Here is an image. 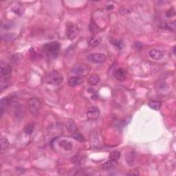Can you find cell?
Masks as SVG:
<instances>
[{
	"mask_svg": "<svg viewBox=\"0 0 176 176\" xmlns=\"http://www.w3.org/2000/svg\"><path fill=\"white\" fill-rule=\"evenodd\" d=\"M173 8L170 9L169 11H167V13H166V15L167 16V17H171V16H172V15H174L172 14V12H173V13H175V11H174V10H173V11H172V10H173Z\"/></svg>",
	"mask_w": 176,
	"mask_h": 176,
	"instance_id": "27",
	"label": "cell"
},
{
	"mask_svg": "<svg viewBox=\"0 0 176 176\" xmlns=\"http://www.w3.org/2000/svg\"><path fill=\"white\" fill-rule=\"evenodd\" d=\"M13 12H15V13H17V14H19V12H20V13L21 14L23 13V11H22V10L21 8H17L16 9H13Z\"/></svg>",
	"mask_w": 176,
	"mask_h": 176,
	"instance_id": "28",
	"label": "cell"
},
{
	"mask_svg": "<svg viewBox=\"0 0 176 176\" xmlns=\"http://www.w3.org/2000/svg\"><path fill=\"white\" fill-rule=\"evenodd\" d=\"M59 146L66 151L72 150L73 148L72 143L67 140H61L59 142Z\"/></svg>",
	"mask_w": 176,
	"mask_h": 176,
	"instance_id": "15",
	"label": "cell"
},
{
	"mask_svg": "<svg viewBox=\"0 0 176 176\" xmlns=\"http://www.w3.org/2000/svg\"><path fill=\"white\" fill-rule=\"evenodd\" d=\"M67 37L70 40H74L77 38L79 34V28L74 24H70L67 27Z\"/></svg>",
	"mask_w": 176,
	"mask_h": 176,
	"instance_id": "9",
	"label": "cell"
},
{
	"mask_svg": "<svg viewBox=\"0 0 176 176\" xmlns=\"http://www.w3.org/2000/svg\"><path fill=\"white\" fill-rule=\"evenodd\" d=\"M28 107L30 113L32 115H37L41 110V103L40 100L37 98H31L28 101Z\"/></svg>",
	"mask_w": 176,
	"mask_h": 176,
	"instance_id": "3",
	"label": "cell"
},
{
	"mask_svg": "<svg viewBox=\"0 0 176 176\" xmlns=\"http://www.w3.org/2000/svg\"><path fill=\"white\" fill-rule=\"evenodd\" d=\"M9 146V142L7 138H2L0 140V148H1V152H4L6 150Z\"/></svg>",
	"mask_w": 176,
	"mask_h": 176,
	"instance_id": "21",
	"label": "cell"
},
{
	"mask_svg": "<svg viewBox=\"0 0 176 176\" xmlns=\"http://www.w3.org/2000/svg\"><path fill=\"white\" fill-rule=\"evenodd\" d=\"M149 107L153 110H155V111H158L159 110L161 106H162V103L160 101H158V100H152L149 103Z\"/></svg>",
	"mask_w": 176,
	"mask_h": 176,
	"instance_id": "18",
	"label": "cell"
},
{
	"mask_svg": "<svg viewBox=\"0 0 176 176\" xmlns=\"http://www.w3.org/2000/svg\"><path fill=\"white\" fill-rule=\"evenodd\" d=\"M61 49L60 44L57 41H52L44 44V50L47 55L52 58H56Z\"/></svg>",
	"mask_w": 176,
	"mask_h": 176,
	"instance_id": "1",
	"label": "cell"
},
{
	"mask_svg": "<svg viewBox=\"0 0 176 176\" xmlns=\"http://www.w3.org/2000/svg\"><path fill=\"white\" fill-rule=\"evenodd\" d=\"M12 73L11 66L4 61H1L0 63V74L2 79L9 80Z\"/></svg>",
	"mask_w": 176,
	"mask_h": 176,
	"instance_id": "4",
	"label": "cell"
},
{
	"mask_svg": "<svg viewBox=\"0 0 176 176\" xmlns=\"http://www.w3.org/2000/svg\"><path fill=\"white\" fill-rule=\"evenodd\" d=\"M127 175H139V173H138V171H136V172L133 171V172H130V173H127Z\"/></svg>",
	"mask_w": 176,
	"mask_h": 176,
	"instance_id": "29",
	"label": "cell"
},
{
	"mask_svg": "<svg viewBox=\"0 0 176 176\" xmlns=\"http://www.w3.org/2000/svg\"><path fill=\"white\" fill-rule=\"evenodd\" d=\"M100 81V78L97 74H92L88 79V82L92 85H96Z\"/></svg>",
	"mask_w": 176,
	"mask_h": 176,
	"instance_id": "19",
	"label": "cell"
},
{
	"mask_svg": "<svg viewBox=\"0 0 176 176\" xmlns=\"http://www.w3.org/2000/svg\"><path fill=\"white\" fill-rule=\"evenodd\" d=\"M112 44L114 45L115 47H116L119 50H121L122 48L123 44L122 41H115L114 42H112Z\"/></svg>",
	"mask_w": 176,
	"mask_h": 176,
	"instance_id": "26",
	"label": "cell"
},
{
	"mask_svg": "<svg viewBox=\"0 0 176 176\" xmlns=\"http://www.w3.org/2000/svg\"><path fill=\"white\" fill-rule=\"evenodd\" d=\"M72 136L73 138H74L75 140H77L79 142H83L85 141V138L83 137V135L81 134H80V133L78 132V131H77L76 132H74V134H72Z\"/></svg>",
	"mask_w": 176,
	"mask_h": 176,
	"instance_id": "23",
	"label": "cell"
},
{
	"mask_svg": "<svg viewBox=\"0 0 176 176\" xmlns=\"http://www.w3.org/2000/svg\"><path fill=\"white\" fill-rule=\"evenodd\" d=\"M87 60L93 64H103L106 60V57L104 54L96 52V53H92L88 55Z\"/></svg>",
	"mask_w": 176,
	"mask_h": 176,
	"instance_id": "6",
	"label": "cell"
},
{
	"mask_svg": "<svg viewBox=\"0 0 176 176\" xmlns=\"http://www.w3.org/2000/svg\"><path fill=\"white\" fill-rule=\"evenodd\" d=\"M8 80L2 79L1 78V80H0V90H1V92H3L4 90H6L8 87Z\"/></svg>",
	"mask_w": 176,
	"mask_h": 176,
	"instance_id": "24",
	"label": "cell"
},
{
	"mask_svg": "<svg viewBox=\"0 0 176 176\" xmlns=\"http://www.w3.org/2000/svg\"><path fill=\"white\" fill-rule=\"evenodd\" d=\"M117 165H118L117 161L110 160L109 161H107V162L104 163V164L102 165V168L103 170H107V171L111 170L116 167Z\"/></svg>",
	"mask_w": 176,
	"mask_h": 176,
	"instance_id": "14",
	"label": "cell"
},
{
	"mask_svg": "<svg viewBox=\"0 0 176 176\" xmlns=\"http://www.w3.org/2000/svg\"><path fill=\"white\" fill-rule=\"evenodd\" d=\"M66 127L68 132L72 133V134H74V132H76L78 130L77 125L75 124V122L72 120H67L66 122Z\"/></svg>",
	"mask_w": 176,
	"mask_h": 176,
	"instance_id": "16",
	"label": "cell"
},
{
	"mask_svg": "<svg viewBox=\"0 0 176 176\" xmlns=\"http://www.w3.org/2000/svg\"><path fill=\"white\" fill-rule=\"evenodd\" d=\"M100 116V110L99 108L95 106L90 107L87 109V117L90 120H95L98 119Z\"/></svg>",
	"mask_w": 176,
	"mask_h": 176,
	"instance_id": "8",
	"label": "cell"
},
{
	"mask_svg": "<svg viewBox=\"0 0 176 176\" xmlns=\"http://www.w3.org/2000/svg\"><path fill=\"white\" fill-rule=\"evenodd\" d=\"M83 83V80L80 77L76 76L71 77L68 80V85L70 87H75L81 85Z\"/></svg>",
	"mask_w": 176,
	"mask_h": 176,
	"instance_id": "10",
	"label": "cell"
},
{
	"mask_svg": "<svg viewBox=\"0 0 176 176\" xmlns=\"http://www.w3.org/2000/svg\"><path fill=\"white\" fill-rule=\"evenodd\" d=\"M90 71V68L88 65L85 64L78 65L72 69V72L73 74H76L77 76H86L89 74Z\"/></svg>",
	"mask_w": 176,
	"mask_h": 176,
	"instance_id": "5",
	"label": "cell"
},
{
	"mask_svg": "<svg viewBox=\"0 0 176 176\" xmlns=\"http://www.w3.org/2000/svg\"><path fill=\"white\" fill-rule=\"evenodd\" d=\"M46 80L49 84L59 85L62 83L63 80H64V77H63L61 73H59V72L52 71L46 76Z\"/></svg>",
	"mask_w": 176,
	"mask_h": 176,
	"instance_id": "2",
	"label": "cell"
},
{
	"mask_svg": "<svg viewBox=\"0 0 176 176\" xmlns=\"http://www.w3.org/2000/svg\"><path fill=\"white\" fill-rule=\"evenodd\" d=\"M115 77L117 80H120V81H122L125 79H126L127 76V72L126 70L123 68H119L116 70L115 72Z\"/></svg>",
	"mask_w": 176,
	"mask_h": 176,
	"instance_id": "12",
	"label": "cell"
},
{
	"mask_svg": "<svg viewBox=\"0 0 176 176\" xmlns=\"http://www.w3.org/2000/svg\"><path fill=\"white\" fill-rule=\"evenodd\" d=\"M101 43V38L99 37L93 36L88 41V44L92 47H96Z\"/></svg>",
	"mask_w": 176,
	"mask_h": 176,
	"instance_id": "17",
	"label": "cell"
},
{
	"mask_svg": "<svg viewBox=\"0 0 176 176\" xmlns=\"http://www.w3.org/2000/svg\"><path fill=\"white\" fill-rule=\"evenodd\" d=\"M90 147L93 149H99L101 147L99 135L95 131H92L90 134Z\"/></svg>",
	"mask_w": 176,
	"mask_h": 176,
	"instance_id": "7",
	"label": "cell"
},
{
	"mask_svg": "<svg viewBox=\"0 0 176 176\" xmlns=\"http://www.w3.org/2000/svg\"><path fill=\"white\" fill-rule=\"evenodd\" d=\"M10 99L8 97H4L2 98L0 102V110H1V116H2L4 114V112L6 111V109L8 108L10 105Z\"/></svg>",
	"mask_w": 176,
	"mask_h": 176,
	"instance_id": "13",
	"label": "cell"
},
{
	"mask_svg": "<svg viewBox=\"0 0 176 176\" xmlns=\"http://www.w3.org/2000/svg\"><path fill=\"white\" fill-rule=\"evenodd\" d=\"M34 125L32 123H30V124L27 125L24 128V133L27 135H31L32 132H34Z\"/></svg>",
	"mask_w": 176,
	"mask_h": 176,
	"instance_id": "22",
	"label": "cell"
},
{
	"mask_svg": "<svg viewBox=\"0 0 176 176\" xmlns=\"http://www.w3.org/2000/svg\"><path fill=\"white\" fill-rule=\"evenodd\" d=\"M149 56L153 60L158 61V60L162 59V57H164V53H163V52L161 51V50L153 49L152 50H150Z\"/></svg>",
	"mask_w": 176,
	"mask_h": 176,
	"instance_id": "11",
	"label": "cell"
},
{
	"mask_svg": "<svg viewBox=\"0 0 176 176\" xmlns=\"http://www.w3.org/2000/svg\"><path fill=\"white\" fill-rule=\"evenodd\" d=\"M120 157V153L118 151H113L109 154V158L112 160L117 161Z\"/></svg>",
	"mask_w": 176,
	"mask_h": 176,
	"instance_id": "25",
	"label": "cell"
},
{
	"mask_svg": "<svg viewBox=\"0 0 176 176\" xmlns=\"http://www.w3.org/2000/svg\"><path fill=\"white\" fill-rule=\"evenodd\" d=\"M16 34L15 33H6L4 34L1 35V38L2 40H4L6 41H12L15 39Z\"/></svg>",
	"mask_w": 176,
	"mask_h": 176,
	"instance_id": "20",
	"label": "cell"
}]
</instances>
